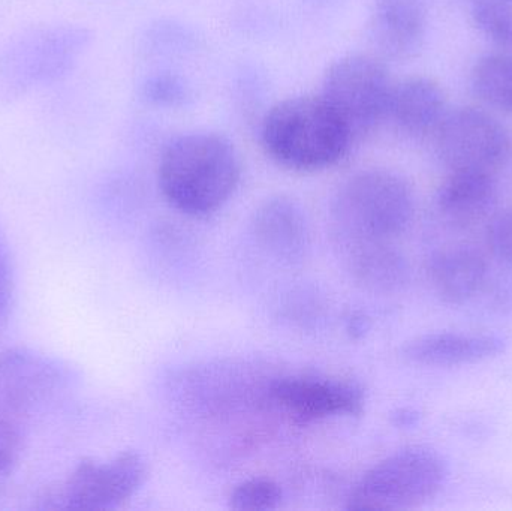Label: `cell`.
<instances>
[{
  "label": "cell",
  "instance_id": "cell-7",
  "mask_svg": "<svg viewBox=\"0 0 512 511\" xmlns=\"http://www.w3.org/2000/svg\"><path fill=\"white\" fill-rule=\"evenodd\" d=\"M149 479V465L141 453L126 450L108 461L83 459L59 494L62 509L116 510L128 503Z\"/></svg>",
  "mask_w": 512,
  "mask_h": 511
},
{
  "label": "cell",
  "instance_id": "cell-23",
  "mask_svg": "<svg viewBox=\"0 0 512 511\" xmlns=\"http://www.w3.org/2000/svg\"><path fill=\"white\" fill-rule=\"evenodd\" d=\"M153 96L162 101H174L180 96V86L171 80H158L152 86Z\"/></svg>",
  "mask_w": 512,
  "mask_h": 511
},
{
  "label": "cell",
  "instance_id": "cell-22",
  "mask_svg": "<svg viewBox=\"0 0 512 511\" xmlns=\"http://www.w3.org/2000/svg\"><path fill=\"white\" fill-rule=\"evenodd\" d=\"M14 266L8 240L0 230V323L6 320L14 300Z\"/></svg>",
  "mask_w": 512,
  "mask_h": 511
},
{
  "label": "cell",
  "instance_id": "cell-6",
  "mask_svg": "<svg viewBox=\"0 0 512 511\" xmlns=\"http://www.w3.org/2000/svg\"><path fill=\"white\" fill-rule=\"evenodd\" d=\"M436 134L439 156L450 171L496 174L510 152L507 129L481 108L447 113Z\"/></svg>",
  "mask_w": 512,
  "mask_h": 511
},
{
  "label": "cell",
  "instance_id": "cell-12",
  "mask_svg": "<svg viewBox=\"0 0 512 511\" xmlns=\"http://www.w3.org/2000/svg\"><path fill=\"white\" fill-rule=\"evenodd\" d=\"M372 38L385 56L408 59L426 35L423 0H378L372 15Z\"/></svg>",
  "mask_w": 512,
  "mask_h": 511
},
{
  "label": "cell",
  "instance_id": "cell-10",
  "mask_svg": "<svg viewBox=\"0 0 512 511\" xmlns=\"http://www.w3.org/2000/svg\"><path fill=\"white\" fill-rule=\"evenodd\" d=\"M252 230L256 242L270 257L286 266L306 260L310 249V227L297 201L273 197L255 210Z\"/></svg>",
  "mask_w": 512,
  "mask_h": 511
},
{
  "label": "cell",
  "instance_id": "cell-16",
  "mask_svg": "<svg viewBox=\"0 0 512 511\" xmlns=\"http://www.w3.org/2000/svg\"><path fill=\"white\" fill-rule=\"evenodd\" d=\"M352 279L364 290L396 294L411 281V267L393 243H373L340 251Z\"/></svg>",
  "mask_w": 512,
  "mask_h": 511
},
{
  "label": "cell",
  "instance_id": "cell-1",
  "mask_svg": "<svg viewBox=\"0 0 512 511\" xmlns=\"http://www.w3.org/2000/svg\"><path fill=\"white\" fill-rule=\"evenodd\" d=\"M242 165L236 147L213 132L171 141L159 161V188L168 203L194 218L213 215L237 191Z\"/></svg>",
  "mask_w": 512,
  "mask_h": 511
},
{
  "label": "cell",
  "instance_id": "cell-5",
  "mask_svg": "<svg viewBox=\"0 0 512 511\" xmlns=\"http://www.w3.org/2000/svg\"><path fill=\"white\" fill-rule=\"evenodd\" d=\"M393 87L390 72L381 60L366 54H349L327 69L321 96L357 141L388 119Z\"/></svg>",
  "mask_w": 512,
  "mask_h": 511
},
{
  "label": "cell",
  "instance_id": "cell-25",
  "mask_svg": "<svg viewBox=\"0 0 512 511\" xmlns=\"http://www.w3.org/2000/svg\"><path fill=\"white\" fill-rule=\"evenodd\" d=\"M346 330H348L349 335H351L352 338H363V336L370 330V320L366 315L361 314V312H355V314H352L351 317H349Z\"/></svg>",
  "mask_w": 512,
  "mask_h": 511
},
{
  "label": "cell",
  "instance_id": "cell-9",
  "mask_svg": "<svg viewBox=\"0 0 512 511\" xmlns=\"http://www.w3.org/2000/svg\"><path fill=\"white\" fill-rule=\"evenodd\" d=\"M271 401L301 422H315L336 416H360L364 408L363 389L348 381L288 377L271 383Z\"/></svg>",
  "mask_w": 512,
  "mask_h": 511
},
{
  "label": "cell",
  "instance_id": "cell-14",
  "mask_svg": "<svg viewBox=\"0 0 512 511\" xmlns=\"http://www.w3.org/2000/svg\"><path fill=\"white\" fill-rule=\"evenodd\" d=\"M447 116L444 90L436 81L426 77H412L394 84L388 119L403 132L427 135L438 131Z\"/></svg>",
  "mask_w": 512,
  "mask_h": 511
},
{
  "label": "cell",
  "instance_id": "cell-2",
  "mask_svg": "<svg viewBox=\"0 0 512 511\" xmlns=\"http://www.w3.org/2000/svg\"><path fill=\"white\" fill-rule=\"evenodd\" d=\"M415 215V195L408 180L382 168L355 173L331 201L333 236L340 251L373 243H393Z\"/></svg>",
  "mask_w": 512,
  "mask_h": 511
},
{
  "label": "cell",
  "instance_id": "cell-19",
  "mask_svg": "<svg viewBox=\"0 0 512 511\" xmlns=\"http://www.w3.org/2000/svg\"><path fill=\"white\" fill-rule=\"evenodd\" d=\"M283 492L274 480L254 477L237 485L228 497V507L236 511H270L282 504Z\"/></svg>",
  "mask_w": 512,
  "mask_h": 511
},
{
  "label": "cell",
  "instance_id": "cell-15",
  "mask_svg": "<svg viewBox=\"0 0 512 511\" xmlns=\"http://www.w3.org/2000/svg\"><path fill=\"white\" fill-rule=\"evenodd\" d=\"M498 200L495 174L451 171L438 192V209L457 227H471L483 221Z\"/></svg>",
  "mask_w": 512,
  "mask_h": 511
},
{
  "label": "cell",
  "instance_id": "cell-11",
  "mask_svg": "<svg viewBox=\"0 0 512 511\" xmlns=\"http://www.w3.org/2000/svg\"><path fill=\"white\" fill-rule=\"evenodd\" d=\"M505 348L507 341L501 336L430 333L403 345L402 354L417 365L463 366L492 359Z\"/></svg>",
  "mask_w": 512,
  "mask_h": 511
},
{
  "label": "cell",
  "instance_id": "cell-8",
  "mask_svg": "<svg viewBox=\"0 0 512 511\" xmlns=\"http://www.w3.org/2000/svg\"><path fill=\"white\" fill-rule=\"evenodd\" d=\"M71 371L60 360L36 351L14 348L0 354V408L32 410L63 392Z\"/></svg>",
  "mask_w": 512,
  "mask_h": 511
},
{
  "label": "cell",
  "instance_id": "cell-13",
  "mask_svg": "<svg viewBox=\"0 0 512 511\" xmlns=\"http://www.w3.org/2000/svg\"><path fill=\"white\" fill-rule=\"evenodd\" d=\"M429 279L435 293L450 305H463L486 284V258L471 246H450L432 255Z\"/></svg>",
  "mask_w": 512,
  "mask_h": 511
},
{
  "label": "cell",
  "instance_id": "cell-24",
  "mask_svg": "<svg viewBox=\"0 0 512 511\" xmlns=\"http://www.w3.org/2000/svg\"><path fill=\"white\" fill-rule=\"evenodd\" d=\"M391 422L397 428H414L420 422V413L411 407L399 408L391 416Z\"/></svg>",
  "mask_w": 512,
  "mask_h": 511
},
{
  "label": "cell",
  "instance_id": "cell-18",
  "mask_svg": "<svg viewBox=\"0 0 512 511\" xmlns=\"http://www.w3.org/2000/svg\"><path fill=\"white\" fill-rule=\"evenodd\" d=\"M478 29L501 47L512 48V0H471Z\"/></svg>",
  "mask_w": 512,
  "mask_h": 511
},
{
  "label": "cell",
  "instance_id": "cell-4",
  "mask_svg": "<svg viewBox=\"0 0 512 511\" xmlns=\"http://www.w3.org/2000/svg\"><path fill=\"white\" fill-rule=\"evenodd\" d=\"M445 459L430 447L397 450L373 465L348 497V510H408L435 498L447 480Z\"/></svg>",
  "mask_w": 512,
  "mask_h": 511
},
{
  "label": "cell",
  "instance_id": "cell-17",
  "mask_svg": "<svg viewBox=\"0 0 512 511\" xmlns=\"http://www.w3.org/2000/svg\"><path fill=\"white\" fill-rule=\"evenodd\" d=\"M472 90L489 107L512 113V54L481 57L471 74Z\"/></svg>",
  "mask_w": 512,
  "mask_h": 511
},
{
  "label": "cell",
  "instance_id": "cell-20",
  "mask_svg": "<svg viewBox=\"0 0 512 511\" xmlns=\"http://www.w3.org/2000/svg\"><path fill=\"white\" fill-rule=\"evenodd\" d=\"M23 441L17 426L0 414V479L8 477L20 462Z\"/></svg>",
  "mask_w": 512,
  "mask_h": 511
},
{
  "label": "cell",
  "instance_id": "cell-3",
  "mask_svg": "<svg viewBox=\"0 0 512 511\" xmlns=\"http://www.w3.org/2000/svg\"><path fill=\"white\" fill-rule=\"evenodd\" d=\"M261 137L267 155L295 171L333 167L355 143L348 126L321 95L277 102L264 117Z\"/></svg>",
  "mask_w": 512,
  "mask_h": 511
},
{
  "label": "cell",
  "instance_id": "cell-21",
  "mask_svg": "<svg viewBox=\"0 0 512 511\" xmlns=\"http://www.w3.org/2000/svg\"><path fill=\"white\" fill-rule=\"evenodd\" d=\"M487 245L496 258L512 267V209L493 216L487 227Z\"/></svg>",
  "mask_w": 512,
  "mask_h": 511
}]
</instances>
